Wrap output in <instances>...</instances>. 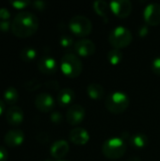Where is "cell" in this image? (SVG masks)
I'll list each match as a JSON object with an SVG mask.
<instances>
[{
    "mask_svg": "<svg viewBox=\"0 0 160 161\" xmlns=\"http://www.w3.org/2000/svg\"><path fill=\"white\" fill-rule=\"evenodd\" d=\"M38 17L30 11H21L17 13L11 22L12 34L20 39H25L35 34L39 28Z\"/></svg>",
    "mask_w": 160,
    "mask_h": 161,
    "instance_id": "obj_1",
    "label": "cell"
},
{
    "mask_svg": "<svg viewBox=\"0 0 160 161\" xmlns=\"http://www.w3.org/2000/svg\"><path fill=\"white\" fill-rule=\"evenodd\" d=\"M60 69L63 75L70 78L78 77L83 71V63L74 53H66L61 57Z\"/></svg>",
    "mask_w": 160,
    "mask_h": 161,
    "instance_id": "obj_2",
    "label": "cell"
},
{
    "mask_svg": "<svg viewBox=\"0 0 160 161\" xmlns=\"http://www.w3.org/2000/svg\"><path fill=\"white\" fill-rule=\"evenodd\" d=\"M130 105V99L127 94L123 92H114L108 94L105 100L106 108L113 114H121L124 112Z\"/></svg>",
    "mask_w": 160,
    "mask_h": 161,
    "instance_id": "obj_3",
    "label": "cell"
},
{
    "mask_svg": "<svg viewBox=\"0 0 160 161\" xmlns=\"http://www.w3.org/2000/svg\"><path fill=\"white\" fill-rule=\"evenodd\" d=\"M126 143L122 138L107 140L102 146L103 155L108 159H119L126 153Z\"/></svg>",
    "mask_w": 160,
    "mask_h": 161,
    "instance_id": "obj_4",
    "label": "cell"
},
{
    "mask_svg": "<svg viewBox=\"0 0 160 161\" xmlns=\"http://www.w3.org/2000/svg\"><path fill=\"white\" fill-rule=\"evenodd\" d=\"M133 41L131 31L124 26H117L113 28L108 35V42L114 49H123L130 45Z\"/></svg>",
    "mask_w": 160,
    "mask_h": 161,
    "instance_id": "obj_5",
    "label": "cell"
},
{
    "mask_svg": "<svg viewBox=\"0 0 160 161\" xmlns=\"http://www.w3.org/2000/svg\"><path fill=\"white\" fill-rule=\"evenodd\" d=\"M69 28L77 37H86L92 31L91 21L84 15H75L69 21Z\"/></svg>",
    "mask_w": 160,
    "mask_h": 161,
    "instance_id": "obj_6",
    "label": "cell"
},
{
    "mask_svg": "<svg viewBox=\"0 0 160 161\" xmlns=\"http://www.w3.org/2000/svg\"><path fill=\"white\" fill-rule=\"evenodd\" d=\"M85 108L79 104H74L69 107L66 112V121L71 125H77L85 118Z\"/></svg>",
    "mask_w": 160,
    "mask_h": 161,
    "instance_id": "obj_7",
    "label": "cell"
},
{
    "mask_svg": "<svg viewBox=\"0 0 160 161\" xmlns=\"http://www.w3.org/2000/svg\"><path fill=\"white\" fill-rule=\"evenodd\" d=\"M109 6H110V10L119 18L128 17L133 9L132 3L129 0L112 1L109 3Z\"/></svg>",
    "mask_w": 160,
    "mask_h": 161,
    "instance_id": "obj_8",
    "label": "cell"
},
{
    "mask_svg": "<svg viewBox=\"0 0 160 161\" xmlns=\"http://www.w3.org/2000/svg\"><path fill=\"white\" fill-rule=\"evenodd\" d=\"M34 105L38 110L43 113L50 112L55 108V100L53 96L47 92H41L35 98Z\"/></svg>",
    "mask_w": 160,
    "mask_h": 161,
    "instance_id": "obj_9",
    "label": "cell"
},
{
    "mask_svg": "<svg viewBox=\"0 0 160 161\" xmlns=\"http://www.w3.org/2000/svg\"><path fill=\"white\" fill-rule=\"evenodd\" d=\"M143 18L147 25L152 26H157L160 25V4L153 3L149 4L144 11Z\"/></svg>",
    "mask_w": 160,
    "mask_h": 161,
    "instance_id": "obj_10",
    "label": "cell"
},
{
    "mask_svg": "<svg viewBox=\"0 0 160 161\" xmlns=\"http://www.w3.org/2000/svg\"><path fill=\"white\" fill-rule=\"evenodd\" d=\"M74 49L76 52L77 56L81 57H90L93 55L96 51L95 43L89 39H80L75 42L74 45Z\"/></svg>",
    "mask_w": 160,
    "mask_h": 161,
    "instance_id": "obj_11",
    "label": "cell"
},
{
    "mask_svg": "<svg viewBox=\"0 0 160 161\" xmlns=\"http://www.w3.org/2000/svg\"><path fill=\"white\" fill-rule=\"evenodd\" d=\"M39 71L46 75H51L55 74L58 70V63L56 59L49 56H44L38 61Z\"/></svg>",
    "mask_w": 160,
    "mask_h": 161,
    "instance_id": "obj_12",
    "label": "cell"
},
{
    "mask_svg": "<svg viewBox=\"0 0 160 161\" xmlns=\"http://www.w3.org/2000/svg\"><path fill=\"white\" fill-rule=\"evenodd\" d=\"M25 141V134L20 129H11L4 136V142L8 147H17L23 144Z\"/></svg>",
    "mask_w": 160,
    "mask_h": 161,
    "instance_id": "obj_13",
    "label": "cell"
},
{
    "mask_svg": "<svg viewBox=\"0 0 160 161\" xmlns=\"http://www.w3.org/2000/svg\"><path fill=\"white\" fill-rule=\"evenodd\" d=\"M6 121L8 125L17 126L21 125L24 121V111L20 107L12 106L6 111Z\"/></svg>",
    "mask_w": 160,
    "mask_h": 161,
    "instance_id": "obj_14",
    "label": "cell"
},
{
    "mask_svg": "<svg viewBox=\"0 0 160 161\" xmlns=\"http://www.w3.org/2000/svg\"><path fill=\"white\" fill-rule=\"evenodd\" d=\"M70 150V146L69 143L64 141V140H59L55 142L50 148V154L52 156V158H56V160L58 159H62L69 152Z\"/></svg>",
    "mask_w": 160,
    "mask_h": 161,
    "instance_id": "obj_15",
    "label": "cell"
},
{
    "mask_svg": "<svg viewBox=\"0 0 160 161\" xmlns=\"http://www.w3.org/2000/svg\"><path fill=\"white\" fill-rule=\"evenodd\" d=\"M71 142L75 145H85L90 141L89 132L82 127H75L70 131L69 134Z\"/></svg>",
    "mask_w": 160,
    "mask_h": 161,
    "instance_id": "obj_16",
    "label": "cell"
},
{
    "mask_svg": "<svg viewBox=\"0 0 160 161\" xmlns=\"http://www.w3.org/2000/svg\"><path fill=\"white\" fill-rule=\"evenodd\" d=\"M75 97V93L72 89L65 88L58 92V103L60 107H67L72 106Z\"/></svg>",
    "mask_w": 160,
    "mask_h": 161,
    "instance_id": "obj_17",
    "label": "cell"
},
{
    "mask_svg": "<svg viewBox=\"0 0 160 161\" xmlns=\"http://www.w3.org/2000/svg\"><path fill=\"white\" fill-rule=\"evenodd\" d=\"M87 93L92 100H100L105 96V89L98 83H91L87 87Z\"/></svg>",
    "mask_w": 160,
    "mask_h": 161,
    "instance_id": "obj_18",
    "label": "cell"
},
{
    "mask_svg": "<svg viewBox=\"0 0 160 161\" xmlns=\"http://www.w3.org/2000/svg\"><path fill=\"white\" fill-rule=\"evenodd\" d=\"M129 142H130V145L132 147H134L136 149H143L148 145L149 140L146 135L138 133V134L130 136Z\"/></svg>",
    "mask_w": 160,
    "mask_h": 161,
    "instance_id": "obj_19",
    "label": "cell"
},
{
    "mask_svg": "<svg viewBox=\"0 0 160 161\" xmlns=\"http://www.w3.org/2000/svg\"><path fill=\"white\" fill-rule=\"evenodd\" d=\"M4 102L8 106H14L19 99V92L14 87L8 88L3 93Z\"/></svg>",
    "mask_w": 160,
    "mask_h": 161,
    "instance_id": "obj_20",
    "label": "cell"
},
{
    "mask_svg": "<svg viewBox=\"0 0 160 161\" xmlns=\"http://www.w3.org/2000/svg\"><path fill=\"white\" fill-rule=\"evenodd\" d=\"M93 8L95 10V12L100 15L101 17H107L108 15L109 9H110V6L105 2V1H95L93 3Z\"/></svg>",
    "mask_w": 160,
    "mask_h": 161,
    "instance_id": "obj_21",
    "label": "cell"
},
{
    "mask_svg": "<svg viewBox=\"0 0 160 161\" xmlns=\"http://www.w3.org/2000/svg\"><path fill=\"white\" fill-rule=\"evenodd\" d=\"M37 57V51L32 47H25L20 52V58L25 62H32Z\"/></svg>",
    "mask_w": 160,
    "mask_h": 161,
    "instance_id": "obj_22",
    "label": "cell"
},
{
    "mask_svg": "<svg viewBox=\"0 0 160 161\" xmlns=\"http://www.w3.org/2000/svg\"><path fill=\"white\" fill-rule=\"evenodd\" d=\"M108 60L109 61L110 64L112 65H117L119 63H121V61L123 60V53L121 50L119 49H111L108 53Z\"/></svg>",
    "mask_w": 160,
    "mask_h": 161,
    "instance_id": "obj_23",
    "label": "cell"
},
{
    "mask_svg": "<svg viewBox=\"0 0 160 161\" xmlns=\"http://www.w3.org/2000/svg\"><path fill=\"white\" fill-rule=\"evenodd\" d=\"M59 43L63 48H70L74 45V41L70 36H62L59 40Z\"/></svg>",
    "mask_w": 160,
    "mask_h": 161,
    "instance_id": "obj_24",
    "label": "cell"
},
{
    "mask_svg": "<svg viewBox=\"0 0 160 161\" xmlns=\"http://www.w3.org/2000/svg\"><path fill=\"white\" fill-rule=\"evenodd\" d=\"M9 4L16 9H23L28 7L29 5H31V2L27 0H21V1H10Z\"/></svg>",
    "mask_w": 160,
    "mask_h": 161,
    "instance_id": "obj_25",
    "label": "cell"
},
{
    "mask_svg": "<svg viewBox=\"0 0 160 161\" xmlns=\"http://www.w3.org/2000/svg\"><path fill=\"white\" fill-rule=\"evenodd\" d=\"M50 119H51V122L52 123H54L56 125H58V124H61L62 123L63 116H62V114L59 111H54V112L51 113Z\"/></svg>",
    "mask_w": 160,
    "mask_h": 161,
    "instance_id": "obj_26",
    "label": "cell"
},
{
    "mask_svg": "<svg viewBox=\"0 0 160 161\" xmlns=\"http://www.w3.org/2000/svg\"><path fill=\"white\" fill-rule=\"evenodd\" d=\"M151 69L153 71L154 74L160 75V57L158 58H156L153 61H152V64H151Z\"/></svg>",
    "mask_w": 160,
    "mask_h": 161,
    "instance_id": "obj_27",
    "label": "cell"
},
{
    "mask_svg": "<svg viewBox=\"0 0 160 161\" xmlns=\"http://www.w3.org/2000/svg\"><path fill=\"white\" fill-rule=\"evenodd\" d=\"M36 140H37V142H38L39 143H41V144H45V143H47V142H49V136H48V134L45 133V132H41V133H39V134L37 135Z\"/></svg>",
    "mask_w": 160,
    "mask_h": 161,
    "instance_id": "obj_28",
    "label": "cell"
},
{
    "mask_svg": "<svg viewBox=\"0 0 160 161\" xmlns=\"http://www.w3.org/2000/svg\"><path fill=\"white\" fill-rule=\"evenodd\" d=\"M44 86H45L48 90H51V91H60V90H59V84H58V82L56 81V80L47 81V82H45Z\"/></svg>",
    "mask_w": 160,
    "mask_h": 161,
    "instance_id": "obj_29",
    "label": "cell"
},
{
    "mask_svg": "<svg viewBox=\"0 0 160 161\" xmlns=\"http://www.w3.org/2000/svg\"><path fill=\"white\" fill-rule=\"evenodd\" d=\"M10 18V12L6 8H0V21H8Z\"/></svg>",
    "mask_w": 160,
    "mask_h": 161,
    "instance_id": "obj_30",
    "label": "cell"
},
{
    "mask_svg": "<svg viewBox=\"0 0 160 161\" xmlns=\"http://www.w3.org/2000/svg\"><path fill=\"white\" fill-rule=\"evenodd\" d=\"M11 29V22L9 21H0V31L3 33L8 32Z\"/></svg>",
    "mask_w": 160,
    "mask_h": 161,
    "instance_id": "obj_31",
    "label": "cell"
},
{
    "mask_svg": "<svg viewBox=\"0 0 160 161\" xmlns=\"http://www.w3.org/2000/svg\"><path fill=\"white\" fill-rule=\"evenodd\" d=\"M31 6L35 9L43 10L46 8V3L43 2V1H34V2H31Z\"/></svg>",
    "mask_w": 160,
    "mask_h": 161,
    "instance_id": "obj_32",
    "label": "cell"
},
{
    "mask_svg": "<svg viewBox=\"0 0 160 161\" xmlns=\"http://www.w3.org/2000/svg\"><path fill=\"white\" fill-rule=\"evenodd\" d=\"M8 157V155L7 150L4 147L0 146V161H7Z\"/></svg>",
    "mask_w": 160,
    "mask_h": 161,
    "instance_id": "obj_33",
    "label": "cell"
},
{
    "mask_svg": "<svg viewBox=\"0 0 160 161\" xmlns=\"http://www.w3.org/2000/svg\"><path fill=\"white\" fill-rule=\"evenodd\" d=\"M4 111H5V103L2 100H0V116L4 113Z\"/></svg>",
    "mask_w": 160,
    "mask_h": 161,
    "instance_id": "obj_34",
    "label": "cell"
},
{
    "mask_svg": "<svg viewBox=\"0 0 160 161\" xmlns=\"http://www.w3.org/2000/svg\"><path fill=\"white\" fill-rule=\"evenodd\" d=\"M127 161H141V158H140L139 157H132V158H129Z\"/></svg>",
    "mask_w": 160,
    "mask_h": 161,
    "instance_id": "obj_35",
    "label": "cell"
},
{
    "mask_svg": "<svg viewBox=\"0 0 160 161\" xmlns=\"http://www.w3.org/2000/svg\"><path fill=\"white\" fill-rule=\"evenodd\" d=\"M55 161H67V160H64V159H58V160H55Z\"/></svg>",
    "mask_w": 160,
    "mask_h": 161,
    "instance_id": "obj_36",
    "label": "cell"
},
{
    "mask_svg": "<svg viewBox=\"0 0 160 161\" xmlns=\"http://www.w3.org/2000/svg\"><path fill=\"white\" fill-rule=\"evenodd\" d=\"M46 161H50V160H46Z\"/></svg>",
    "mask_w": 160,
    "mask_h": 161,
    "instance_id": "obj_37",
    "label": "cell"
}]
</instances>
